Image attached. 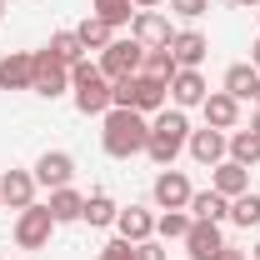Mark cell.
<instances>
[{
    "label": "cell",
    "mask_w": 260,
    "mask_h": 260,
    "mask_svg": "<svg viewBox=\"0 0 260 260\" xmlns=\"http://www.w3.org/2000/svg\"><path fill=\"white\" fill-rule=\"evenodd\" d=\"M145 140H150V115L125 110V105H110V110L100 115V145H105L110 160H130V155H140Z\"/></svg>",
    "instance_id": "cell-1"
},
{
    "label": "cell",
    "mask_w": 260,
    "mask_h": 260,
    "mask_svg": "<svg viewBox=\"0 0 260 260\" xmlns=\"http://www.w3.org/2000/svg\"><path fill=\"white\" fill-rule=\"evenodd\" d=\"M185 140H190V120H185V110H175V105H165L160 115H150V140H145V155L170 170L175 155L185 150Z\"/></svg>",
    "instance_id": "cell-2"
},
{
    "label": "cell",
    "mask_w": 260,
    "mask_h": 260,
    "mask_svg": "<svg viewBox=\"0 0 260 260\" xmlns=\"http://www.w3.org/2000/svg\"><path fill=\"white\" fill-rule=\"evenodd\" d=\"M165 100H170V85L155 80V75H125L110 85V105H125V110H140V115H160Z\"/></svg>",
    "instance_id": "cell-3"
},
{
    "label": "cell",
    "mask_w": 260,
    "mask_h": 260,
    "mask_svg": "<svg viewBox=\"0 0 260 260\" xmlns=\"http://www.w3.org/2000/svg\"><path fill=\"white\" fill-rule=\"evenodd\" d=\"M70 95H75L80 115H105L110 110V80L100 75V65L80 60V65H70Z\"/></svg>",
    "instance_id": "cell-4"
},
{
    "label": "cell",
    "mask_w": 260,
    "mask_h": 260,
    "mask_svg": "<svg viewBox=\"0 0 260 260\" xmlns=\"http://www.w3.org/2000/svg\"><path fill=\"white\" fill-rule=\"evenodd\" d=\"M140 60H145V45L135 40V35H125V40H110L105 50H100V75L115 85V80H125V75H140Z\"/></svg>",
    "instance_id": "cell-5"
},
{
    "label": "cell",
    "mask_w": 260,
    "mask_h": 260,
    "mask_svg": "<svg viewBox=\"0 0 260 260\" xmlns=\"http://www.w3.org/2000/svg\"><path fill=\"white\" fill-rule=\"evenodd\" d=\"M50 230H55L50 205H25V210H15V245H20V250H45V245H50Z\"/></svg>",
    "instance_id": "cell-6"
},
{
    "label": "cell",
    "mask_w": 260,
    "mask_h": 260,
    "mask_svg": "<svg viewBox=\"0 0 260 260\" xmlns=\"http://www.w3.org/2000/svg\"><path fill=\"white\" fill-rule=\"evenodd\" d=\"M40 100H60L70 90V65H60L50 50H35V85H30Z\"/></svg>",
    "instance_id": "cell-7"
},
{
    "label": "cell",
    "mask_w": 260,
    "mask_h": 260,
    "mask_svg": "<svg viewBox=\"0 0 260 260\" xmlns=\"http://www.w3.org/2000/svg\"><path fill=\"white\" fill-rule=\"evenodd\" d=\"M75 180V155L70 150H45L40 160H35V185H45V190H60Z\"/></svg>",
    "instance_id": "cell-8"
},
{
    "label": "cell",
    "mask_w": 260,
    "mask_h": 260,
    "mask_svg": "<svg viewBox=\"0 0 260 260\" xmlns=\"http://www.w3.org/2000/svg\"><path fill=\"white\" fill-rule=\"evenodd\" d=\"M225 135H230V130H210V125H205V130H190V140H185L190 160H195V165H210V170H215V165L230 155Z\"/></svg>",
    "instance_id": "cell-9"
},
{
    "label": "cell",
    "mask_w": 260,
    "mask_h": 260,
    "mask_svg": "<svg viewBox=\"0 0 260 260\" xmlns=\"http://www.w3.org/2000/svg\"><path fill=\"white\" fill-rule=\"evenodd\" d=\"M130 35L145 45V50H165L175 30H170V20H165L160 10H135V20H130Z\"/></svg>",
    "instance_id": "cell-10"
},
{
    "label": "cell",
    "mask_w": 260,
    "mask_h": 260,
    "mask_svg": "<svg viewBox=\"0 0 260 260\" xmlns=\"http://www.w3.org/2000/svg\"><path fill=\"white\" fill-rule=\"evenodd\" d=\"M150 195H155L160 210H185L195 190H190V180H185V170H160L155 185H150Z\"/></svg>",
    "instance_id": "cell-11"
},
{
    "label": "cell",
    "mask_w": 260,
    "mask_h": 260,
    "mask_svg": "<svg viewBox=\"0 0 260 260\" xmlns=\"http://www.w3.org/2000/svg\"><path fill=\"white\" fill-rule=\"evenodd\" d=\"M35 85V55L30 50H5L0 55V90H30Z\"/></svg>",
    "instance_id": "cell-12"
},
{
    "label": "cell",
    "mask_w": 260,
    "mask_h": 260,
    "mask_svg": "<svg viewBox=\"0 0 260 260\" xmlns=\"http://www.w3.org/2000/svg\"><path fill=\"white\" fill-rule=\"evenodd\" d=\"M200 115H205L210 130H235L240 125V100L225 95V90H210V95L200 100Z\"/></svg>",
    "instance_id": "cell-13"
},
{
    "label": "cell",
    "mask_w": 260,
    "mask_h": 260,
    "mask_svg": "<svg viewBox=\"0 0 260 260\" xmlns=\"http://www.w3.org/2000/svg\"><path fill=\"white\" fill-rule=\"evenodd\" d=\"M220 245H225V235L215 220H190V230H185V255L190 260H215Z\"/></svg>",
    "instance_id": "cell-14"
},
{
    "label": "cell",
    "mask_w": 260,
    "mask_h": 260,
    "mask_svg": "<svg viewBox=\"0 0 260 260\" xmlns=\"http://www.w3.org/2000/svg\"><path fill=\"white\" fill-rule=\"evenodd\" d=\"M0 205H10V210L35 205V170H5L0 175Z\"/></svg>",
    "instance_id": "cell-15"
},
{
    "label": "cell",
    "mask_w": 260,
    "mask_h": 260,
    "mask_svg": "<svg viewBox=\"0 0 260 260\" xmlns=\"http://www.w3.org/2000/svg\"><path fill=\"white\" fill-rule=\"evenodd\" d=\"M205 95H210V85H205L200 70H175V75H170V100H175V110H190V105H200Z\"/></svg>",
    "instance_id": "cell-16"
},
{
    "label": "cell",
    "mask_w": 260,
    "mask_h": 260,
    "mask_svg": "<svg viewBox=\"0 0 260 260\" xmlns=\"http://www.w3.org/2000/svg\"><path fill=\"white\" fill-rule=\"evenodd\" d=\"M170 55H175V65H180V70H200V60L210 55V40H205L200 30H175Z\"/></svg>",
    "instance_id": "cell-17"
},
{
    "label": "cell",
    "mask_w": 260,
    "mask_h": 260,
    "mask_svg": "<svg viewBox=\"0 0 260 260\" xmlns=\"http://www.w3.org/2000/svg\"><path fill=\"white\" fill-rule=\"evenodd\" d=\"M115 230H120V240L140 245V240H150V235H155V215H150L145 205H125V210L115 215Z\"/></svg>",
    "instance_id": "cell-18"
},
{
    "label": "cell",
    "mask_w": 260,
    "mask_h": 260,
    "mask_svg": "<svg viewBox=\"0 0 260 260\" xmlns=\"http://www.w3.org/2000/svg\"><path fill=\"white\" fill-rule=\"evenodd\" d=\"M210 190H220L225 200L245 195V190H250V170H245V165H235V160H220L215 170H210Z\"/></svg>",
    "instance_id": "cell-19"
},
{
    "label": "cell",
    "mask_w": 260,
    "mask_h": 260,
    "mask_svg": "<svg viewBox=\"0 0 260 260\" xmlns=\"http://www.w3.org/2000/svg\"><path fill=\"white\" fill-rule=\"evenodd\" d=\"M50 215H55V225H75L80 215H85V195L70 190V185H60V190H50Z\"/></svg>",
    "instance_id": "cell-20"
},
{
    "label": "cell",
    "mask_w": 260,
    "mask_h": 260,
    "mask_svg": "<svg viewBox=\"0 0 260 260\" xmlns=\"http://www.w3.org/2000/svg\"><path fill=\"white\" fill-rule=\"evenodd\" d=\"M185 210H190V220H215V225L230 220V200H225L220 190H195Z\"/></svg>",
    "instance_id": "cell-21"
},
{
    "label": "cell",
    "mask_w": 260,
    "mask_h": 260,
    "mask_svg": "<svg viewBox=\"0 0 260 260\" xmlns=\"http://www.w3.org/2000/svg\"><path fill=\"white\" fill-rule=\"evenodd\" d=\"M255 85H260V70L250 60H240V65H230L225 70V95H235V100H255Z\"/></svg>",
    "instance_id": "cell-22"
},
{
    "label": "cell",
    "mask_w": 260,
    "mask_h": 260,
    "mask_svg": "<svg viewBox=\"0 0 260 260\" xmlns=\"http://www.w3.org/2000/svg\"><path fill=\"white\" fill-rule=\"evenodd\" d=\"M225 145H230V155H225V160L245 165V170H250V165H260V135H255V130H230V135H225Z\"/></svg>",
    "instance_id": "cell-23"
},
{
    "label": "cell",
    "mask_w": 260,
    "mask_h": 260,
    "mask_svg": "<svg viewBox=\"0 0 260 260\" xmlns=\"http://www.w3.org/2000/svg\"><path fill=\"white\" fill-rule=\"evenodd\" d=\"M115 215H120V205H115V200H110V195L105 190H95V195H85V215H80V220H85V225H115Z\"/></svg>",
    "instance_id": "cell-24"
},
{
    "label": "cell",
    "mask_w": 260,
    "mask_h": 260,
    "mask_svg": "<svg viewBox=\"0 0 260 260\" xmlns=\"http://www.w3.org/2000/svg\"><path fill=\"white\" fill-rule=\"evenodd\" d=\"M45 50H50L60 65H80V60H85V45H80V35H75V30H55Z\"/></svg>",
    "instance_id": "cell-25"
},
{
    "label": "cell",
    "mask_w": 260,
    "mask_h": 260,
    "mask_svg": "<svg viewBox=\"0 0 260 260\" xmlns=\"http://www.w3.org/2000/svg\"><path fill=\"white\" fill-rule=\"evenodd\" d=\"M75 35H80V45H85V50H105V45L115 40V30H110L100 15H85V20L75 25Z\"/></svg>",
    "instance_id": "cell-26"
},
{
    "label": "cell",
    "mask_w": 260,
    "mask_h": 260,
    "mask_svg": "<svg viewBox=\"0 0 260 260\" xmlns=\"http://www.w3.org/2000/svg\"><path fill=\"white\" fill-rule=\"evenodd\" d=\"M90 15H100L110 30H120V25L135 20V5H130V0H95V10H90Z\"/></svg>",
    "instance_id": "cell-27"
},
{
    "label": "cell",
    "mask_w": 260,
    "mask_h": 260,
    "mask_svg": "<svg viewBox=\"0 0 260 260\" xmlns=\"http://www.w3.org/2000/svg\"><path fill=\"white\" fill-rule=\"evenodd\" d=\"M230 220H235V225H240V230L260 225V195H255V190L235 195V200H230Z\"/></svg>",
    "instance_id": "cell-28"
},
{
    "label": "cell",
    "mask_w": 260,
    "mask_h": 260,
    "mask_svg": "<svg viewBox=\"0 0 260 260\" xmlns=\"http://www.w3.org/2000/svg\"><path fill=\"white\" fill-rule=\"evenodd\" d=\"M185 230H190V210H160L155 215V235L160 240H185Z\"/></svg>",
    "instance_id": "cell-29"
},
{
    "label": "cell",
    "mask_w": 260,
    "mask_h": 260,
    "mask_svg": "<svg viewBox=\"0 0 260 260\" xmlns=\"http://www.w3.org/2000/svg\"><path fill=\"white\" fill-rule=\"evenodd\" d=\"M140 70H145V75H155V80H165V85H170V75H175L180 65H175V55H170V45H165V50H145V60H140Z\"/></svg>",
    "instance_id": "cell-30"
},
{
    "label": "cell",
    "mask_w": 260,
    "mask_h": 260,
    "mask_svg": "<svg viewBox=\"0 0 260 260\" xmlns=\"http://www.w3.org/2000/svg\"><path fill=\"white\" fill-rule=\"evenodd\" d=\"M95 260H135V245H130V240H120V235H115L110 245H100V255H95Z\"/></svg>",
    "instance_id": "cell-31"
},
{
    "label": "cell",
    "mask_w": 260,
    "mask_h": 260,
    "mask_svg": "<svg viewBox=\"0 0 260 260\" xmlns=\"http://www.w3.org/2000/svg\"><path fill=\"white\" fill-rule=\"evenodd\" d=\"M170 10H175L180 20H200V15L210 10V0H170Z\"/></svg>",
    "instance_id": "cell-32"
},
{
    "label": "cell",
    "mask_w": 260,
    "mask_h": 260,
    "mask_svg": "<svg viewBox=\"0 0 260 260\" xmlns=\"http://www.w3.org/2000/svg\"><path fill=\"white\" fill-rule=\"evenodd\" d=\"M135 260H165V245L150 235V240H140V245H135Z\"/></svg>",
    "instance_id": "cell-33"
},
{
    "label": "cell",
    "mask_w": 260,
    "mask_h": 260,
    "mask_svg": "<svg viewBox=\"0 0 260 260\" xmlns=\"http://www.w3.org/2000/svg\"><path fill=\"white\" fill-rule=\"evenodd\" d=\"M215 260H250V255H245V250H235V245H220V250H215Z\"/></svg>",
    "instance_id": "cell-34"
},
{
    "label": "cell",
    "mask_w": 260,
    "mask_h": 260,
    "mask_svg": "<svg viewBox=\"0 0 260 260\" xmlns=\"http://www.w3.org/2000/svg\"><path fill=\"white\" fill-rule=\"evenodd\" d=\"M135 10H155V5H165V0H130Z\"/></svg>",
    "instance_id": "cell-35"
},
{
    "label": "cell",
    "mask_w": 260,
    "mask_h": 260,
    "mask_svg": "<svg viewBox=\"0 0 260 260\" xmlns=\"http://www.w3.org/2000/svg\"><path fill=\"white\" fill-rule=\"evenodd\" d=\"M250 65L260 70V35H255V45H250Z\"/></svg>",
    "instance_id": "cell-36"
},
{
    "label": "cell",
    "mask_w": 260,
    "mask_h": 260,
    "mask_svg": "<svg viewBox=\"0 0 260 260\" xmlns=\"http://www.w3.org/2000/svg\"><path fill=\"white\" fill-rule=\"evenodd\" d=\"M250 130H255V135H260V110H255V120H250Z\"/></svg>",
    "instance_id": "cell-37"
},
{
    "label": "cell",
    "mask_w": 260,
    "mask_h": 260,
    "mask_svg": "<svg viewBox=\"0 0 260 260\" xmlns=\"http://www.w3.org/2000/svg\"><path fill=\"white\" fill-rule=\"evenodd\" d=\"M235 5H250V10H255V5H260V0H235Z\"/></svg>",
    "instance_id": "cell-38"
},
{
    "label": "cell",
    "mask_w": 260,
    "mask_h": 260,
    "mask_svg": "<svg viewBox=\"0 0 260 260\" xmlns=\"http://www.w3.org/2000/svg\"><path fill=\"white\" fill-rule=\"evenodd\" d=\"M250 260H260V245H255V250H250Z\"/></svg>",
    "instance_id": "cell-39"
},
{
    "label": "cell",
    "mask_w": 260,
    "mask_h": 260,
    "mask_svg": "<svg viewBox=\"0 0 260 260\" xmlns=\"http://www.w3.org/2000/svg\"><path fill=\"white\" fill-rule=\"evenodd\" d=\"M0 20H5V0H0Z\"/></svg>",
    "instance_id": "cell-40"
},
{
    "label": "cell",
    "mask_w": 260,
    "mask_h": 260,
    "mask_svg": "<svg viewBox=\"0 0 260 260\" xmlns=\"http://www.w3.org/2000/svg\"><path fill=\"white\" fill-rule=\"evenodd\" d=\"M255 100H260V85H255Z\"/></svg>",
    "instance_id": "cell-41"
},
{
    "label": "cell",
    "mask_w": 260,
    "mask_h": 260,
    "mask_svg": "<svg viewBox=\"0 0 260 260\" xmlns=\"http://www.w3.org/2000/svg\"><path fill=\"white\" fill-rule=\"evenodd\" d=\"M255 15H260V5H255Z\"/></svg>",
    "instance_id": "cell-42"
}]
</instances>
